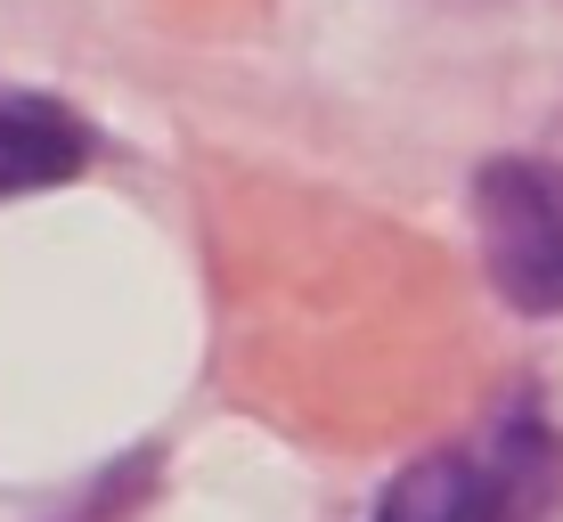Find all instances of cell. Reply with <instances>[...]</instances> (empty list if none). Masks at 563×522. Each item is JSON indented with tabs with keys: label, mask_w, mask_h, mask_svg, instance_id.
<instances>
[{
	"label": "cell",
	"mask_w": 563,
	"mask_h": 522,
	"mask_svg": "<svg viewBox=\"0 0 563 522\" xmlns=\"http://www.w3.org/2000/svg\"><path fill=\"white\" fill-rule=\"evenodd\" d=\"M474 237L490 286L522 319H563V171L498 156L474 171Z\"/></svg>",
	"instance_id": "obj_1"
},
{
	"label": "cell",
	"mask_w": 563,
	"mask_h": 522,
	"mask_svg": "<svg viewBox=\"0 0 563 522\" xmlns=\"http://www.w3.org/2000/svg\"><path fill=\"white\" fill-rule=\"evenodd\" d=\"M548 441L515 433L507 449L474 457V449H424L384 481L367 522H522L548 481Z\"/></svg>",
	"instance_id": "obj_2"
},
{
	"label": "cell",
	"mask_w": 563,
	"mask_h": 522,
	"mask_svg": "<svg viewBox=\"0 0 563 522\" xmlns=\"http://www.w3.org/2000/svg\"><path fill=\"white\" fill-rule=\"evenodd\" d=\"M90 164V123L49 99H0V204L42 197Z\"/></svg>",
	"instance_id": "obj_3"
}]
</instances>
